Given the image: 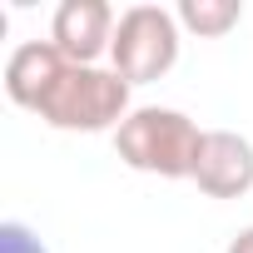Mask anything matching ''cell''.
<instances>
[{"mask_svg": "<svg viewBox=\"0 0 253 253\" xmlns=\"http://www.w3.org/2000/svg\"><path fill=\"white\" fill-rule=\"evenodd\" d=\"M129 94L134 84L109 65H65L55 75V84L40 94L35 114L60 134H114L129 119Z\"/></svg>", "mask_w": 253, "mask_h": 253, "instance_id": "6da1fadb", "label": "cell"}, {"mask_svg": "<svg viewBox=\"0 0 253 253\" xmlns=\"http://www.w3.org/2000/svg\"><path fill=\"white\" fill-rule=\"evenodd\" d=\"M204 129L169 104H134L129 119L114 129V154L134 174H159V179H194Z\"/></svg>", "mask_w": 253, "mask_h": 253, "instance_id": "7a4b0ae2", "label": "cell"}, {"mask_svg": "<svg viewBox=\"0 0 253 253\" xmlns=\"http://www.w3.org/2000/svg\"><path fill=\"white\" fill-rule=\"evenodd\" d=\"M179 15L164 5H129L119 10L114 45H109V70H119L129 84H154L179 65Z\"/></svg>", "mask_w": 253, "mask_h": 253, "instance_id": "3957f363", "label": "cell"}, {"mask_svg": "<svg viewBox=\"0 0 253 253\" xmlns=\"http://www.w3.org/2000/svg\"><path fill=\"white\" fill-rule=\"evenodd\" d=\"M114 25L119 15L109 0H60L50 15V45L70 65H99V55L114 45Z\"/></svg>", "mask_w": 253, "mask_h": 253, "instance_id": "277c9868", "label": "cell"}, {"mask_svg": "<svg viewBox=\"0 0 253 253\" xmlns=\"http://www.w3.org/2000/svg\"><path fill=\"white\" fill-rule=\"evenodd\" d=\"M194 184L209 199H243L253 189V144L238 129H204Z\"/></svg>", "mask_w": 253, "mask_h": 253, "instance_id": "5b68a950", "label": "cell"}, {"mask_svg": "<svg viewBox=\"0 0 253 253\" xmlns=\"http://www.w3.org/2000/svg\"><path fill=\"white\" fill-rule=\"evenodd\" d=\"M70 60L50 45V40H25V45H15L10 50V60H5V94H10V104L15 109H30L35 114V104H40V94L55 84V75L65 70Z\"/></svg>", "mask_w": 253, "mask_h": 253, "instance_id": "8992f818", "label": "cell"}, {"mask_svg": "<svg viewBox=\"0 0 253 253\" xmlns=\"http://www.w3.org/2000/svg\"><path fill=\"white\" fill-rule=\"evenodd\" d=\"M174 15H179V30L199 40H223L243 20V0H179Z\"/></svg>", "mask_w": 253, "mask_h": 253, "instance_id": "52a82bcc", "label": "cell"}, {"mask_svg": "<svg viewBox=\"0 0 253 253\" xmlns=\"http://www.w3.org/2000/svg\"><path fill=\"white\" fill-rule=\"evenodd\" d=\"M0 253H50V248H45L40 233L25 228L20 218H5V223H0Z\"/></svg>", "mask_w": 253, "mask_h": 253, "instance_id": "ba28073f", "label": "cell"}, {"mask_svg": "<svg viewBox=\"0 0 253 253\" xmlns=\"http://www.w3.org/2000/svg\"><path fill=\"white\" fill-rule=\"evenodd\" d=\"M223 253H253V223H248V228H238V233L228 238V248H223Z\"/></svg>", "mask_w": 253, "mask_h": 253, "instance_id": "9c48e42d", "label": "cell"}]
</instances>
